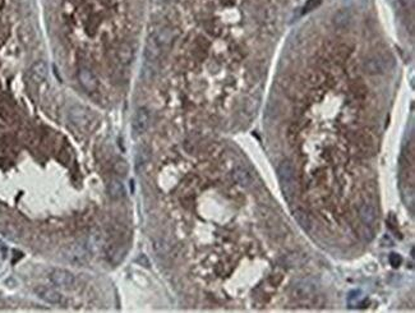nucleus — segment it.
<instances>
[{
  "mask_svg": "<svg viewBox=\"0 0 415 313\" xmlns=\"http://www.w3.org/2000/svg\"><path fill=\"white\" fill-rule=\"evenodd\" d=\"M69 120L74 125L77 127H87L88 123L91 122V113L87 108L82 105H73L69 109Z\"/></svg>",
  "mask_w": 415,
  "mask_h": 313,
  "instance_id": "39448f33",
  "label": "nucleus"
},
{
  "mask_svg": "<svg viewBox=\"0 0 415 313\" xmlns=\"http://www.w3.org/2000/svg\"><path fill=\"white\" fill-rule=\"evenodd\" d=\"M364 68H366L367 73L369 74H378V73H382L384 69V65H383V62H382V59L381 58H369V59L367 60L366 64H364Z\"/></svg>",
  "mask_w": 415,
  "mask_h": 313,
  "instance_id": "9b49d317",
  "label": "nucleus"
},
{
  "mask_svg": "<svg viewBox=\"0 0 415 313\" xmlns=\"http://www.w3.org/2000/svg\"><path fill=\"white\" fill-rule=\"evenodd\" d=\"M114 172L119 174V175H126L127 172H128V164H127L126 160H122V158L118 160L114 164Z\"/></svg>",
  "mask_w": 415,
  "mask_h": 313,
  "instance_id": "f3484780",
  "label": "nucleus"
},
{
  "mask_svg": "<svg viewBox=\"0 0 415 313\" xmlns=\"http://www.w3.org/2000/svg\"><path fill=\"white\" fill-rule=\"evenodd\" d=\"M150 158V150L146 147V146H141L137 151L136 156V164H137V169H140L142 166H144Z\"/></svg>",
  "mask_w": 415,
  "mask_h": 313,
  "instance_id": "ddd939ff",
  "label": "nucleus"
},
{
  "mask_svg": "<svg viewBox=\"0 0 415 313\" xmlns=\"http://www.w3.org/2000/svg\"><path fill=\"white\" fill-rule=\"evenodd\" d=\"M319 4V1L318 0H309L307 4H305V7H304V12H311L313 8H316Z\"/></svg>",
  "mask_w": 415,
  "mask_h": 313,
  "instance_id": "6ab92c4d",
  "label": "nucleus"
},
{
  "mask_svg": "<svg viewBox=\"0 0 415 313\" xmlns=\"http://www.w3.org/2000/svg\"><path fill=\"white\" fill-rule=\"evenodd\" d=\"M277 175H279L280 184L283 188V192L287 200H291L294 196V186H295V172L290 161H283L277 168Z\"/></svg>",
  "mask_w": 415,
  "mask_h": 313,
  "instance_id": "f257e3e1",
  "label": "nucleus"
},
{
  "mask_svg": "<svg viewBox=\"0 0 415 313\" xmlns=\"http://www.w3.org/2000/svg\"><path fill=\"white\" fill-rule=\"evenodd\" d=\"M48 74H49V68H48V64L44 60L35 62V63L32 64L31 69H30L31 79L35 83H42L48 78Z\"/></svg>",
  "mask_w": 415,
  "mask_h": 313,
  "instance_id": "6e6552de",
  "label": "nucleus"
},
{
  "mask_svg": "<svg viewBox=\"0 0 415 313\" xmlns=\"http://www.w3.org/2000/svg\"><path fill=\"white\" fill-rule=\"evenodd\" d=\"M150 125V111L147 108L142 106L137 110L132 120L133 137H140L147 130Z\"/></svg>",
  "mask_w": 415,
  "mask_h": 313,
  "instance_id": "f03ea898",
  "label": "nucleus"
},
{
  "mask_svg": "<svg viewBox=\"0 0 415 313\" xmlns=\"http://www.w3.org/2000/svg\"><path fill=\"white\" fill-rule=\"evenodd\" d=\"M401 257L399 256V254H396V253H392L390 256V264H391V266H392V267H395V268H398L399 266H400V265H401Z\"/></svg>",
  "mask_w": 415,
  "mask_h": 313,
  "instance_id": "a211bd4d",
  "label": "nucleus"
},
{
  "mask_svg": "<svg viewBox=\"0 0 415 313\" xmlns=\"http://www.w3.org/2000/svg\"><path fill=\"white\" fill-rule=\"evenodd\" d=\"M295 219H297V221L299 222V225L302 226L304 230H309V229L312 228L311 218H309V216H308L303 210H298V211H295Z\"/></svg>",
  "mask_w": 415,
  "mask_h": 313,
  "instance_id": "4468645a",
  "label": "nucleus"
},
{
  "mask_svg": "<svg viewBox=\"0 0 415 313\" xmlns=\"http://www.w3.org/2000/svg\"><path fill=\"white\" fill-rule=\"evenodd\" d=\"M162 44H161L159 36H157V32L155 33H151L148 36L146 43V47H144V58H146V63L147 64H154L156 63L157 59L160 58L161 55V50H162Z\"/></svg>",
  "mask_w": 415,
  "mask_h": 313,
  "instance_id": "7ed1b4c3",
  "label": "nucleus"
},
{
  "mask_svg": "<svg viewBox=\"0 0 415 313\" xmlns=\"http://www.w3.org/2000/svg\"><path fill=\"white\" fill-rule=\"evenodd\" d=\"M160 1H162V3H166V1H169V0H160Z\"/></svg>",
  "mask_w": 415,
  "mask_h": 313,
  "instance_id": "aec40b11",
  "label": "nucleus"
},
{
  "mask_svg": "<svg viewBox=\"0 0 415 313\" xmlns=\"http://www.w3.org/2000/svg\"><path fill=\"white\" fill-rule=\"evenodd\" d=\"M78 81L87 92H94L97 90V78L95 77V74L87 68H80L78 71Z\"/></svg>",
  "mask_w": 415,
  "mask_h": 313,
  "instance_id": "0eeeda50",
  "label": "nucleus"
},
{
  "mask_svg": "<svg viewBox=\"0 0 415 313\" xmlns=\"http://www.w3.org/2000/svg\"><path fill=\"white\" fill-rule=\"evenodd\" d=\"M312 293H313V285L308 284V282L299 284L295 286V290H294V294L298 298H307V296H311Z\"/></svg>",
  "mask_w": 415,
  "mask_h": 313,
  "instance_id": "2eb2a0df",
  "label": "nucleus"
},
{
  "mask_svg": "<svg viewBox=\"0 0 415 313\" xmlns=\"http://www.w3.org/2000/svg\"><path fill=\"white\" fill-rule=\"evenodd\" d=\"M234 179L237 180L240 186H248L252 182L251 175L248 174V172H245L244 169H240V168L234 172Z\"/></svg>",
  "mask_w": 415,
  "mask_h": 313,
  "instance_id": "dca6fc26",
  "label": "nucleus"
},
{
  "mask_svg": "<svg viewBox=\"0 0 415 313\" xmlns=\"http://www.w3.org/2000/svg\"><path fill=\"white\" fill-rule=\"evenodd\" d=\"M359 216L360 220H362L366 225H372L377 218L376 208L369 203L362 204V207L359 208Z\"/></svg>",
  "mask_w": 415,
  "mask_h": 313,
  "instance_id": "9d476101",
  "label": "nucleus"
},
{
  "mask_svg": "<svg viewBox=\"0 0 415 313\" xmlns=\"http://www.w3.org/2000/svg\"><path fill=\"white\" fill-rule=\"evenodd\" d=\"M350 19H351L350 12L348 11V9H341V11H338L335 15L334 23H335V26L338 27V29H344V27L349 25Z\"/></svg>",
  "mask_w": 415,
  "mask_h": 313,
  "instance_id": "f8f14e48",
  "label": "nucleus"
},
{
  "mask_svg": "<svg viewBox=\"0 0 415 313\" xmlns=\"http://www.w3.org/2000/svg\"><path fill=\"white\" fill-rule=\"evenodd\" d=\"M108 193L112 200H120L126 196V188L122 180L112 179L108 186Z\"/></svg>",
  "mask_w": 415,
  "mask_h": 313,
  "instance_id": "1a4fd4ad",
  "label": "nucleus"
},
{
  "mask_svg": "<svg viewBox=\"0 0 415 313\" xmlns=\"http://www.w3.org/2000/svg\"><path fill=\"white\" fill-rule=\"evenodd\" d=\"M50 280L55 286L62 289H72L76 282L74 275L68 270L63 268H54L50 272Z\"/></svg>",
  "mask_w": 415,
  "mask_h": 313,
  "instance_id": "20e7f679",
  "label": "nucleus"
},
{
  "mask_svg": "<svg viewBox=\"0 0 415 313\" xmlns=\"http://www.w3.org/2000/svg\"><path fill=\"white\" fill-rule=\"evenodd\" d=\"M35 293L40 299L50 304H60L63 300V296L56 289L49 286H39L35 289Z\"/></svg>",
  "mask_w": 415,
  "mask_h": 313,
  "instance_id": "423d86ee",
  "label": "nucleus"
}]
</instances>
